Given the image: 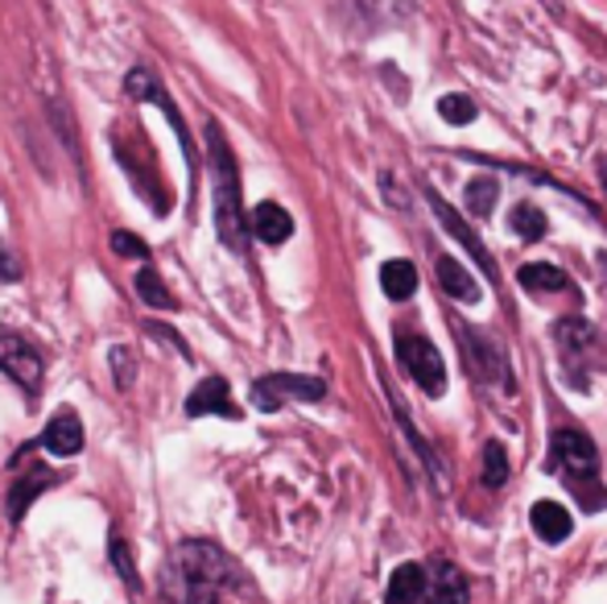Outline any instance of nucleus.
<instances>
[{"label": "nucleus", "instance_id": "9d476101", "mask_svg": "<svg viewBox=\"0 0 607 604\" xmlns=\"http://www.w3.org/2000/svg\"><path fill=\"white\" fill-rule=\"evenodd\" d=\"M202 414H223V418H240V410L232 406V394H228V382L223 377H207L190 389L187 398V418H202Z\"/></svg>", "mask_w": 607, "mask_h": 604}, {"label": "nucleus", "instance_id": "f3484780", "mask_svg": "<svg viewBox=\"0 0 607 604\" xmlns=\"http://www.w3.org/2000/svg\"><path fill=\"white\" fill-rule=\"evenodd\" d=\"M435 216H438L442 223H447V232H451V237H459V244H468L471 253H475V261L483 265V273H488V278H496V265H492V257H488V249L480 244V237H475V232H471L468 223L459 220V216H454V211H451L447 204H442V199H435Z\"/></svg>", "mask_w": 607, "mask_h": 604}, {"label": "nucleus", "instance_id": "f8f14e48", "mask_svg": "<svg viewBox=\"0 0 607 604\" xmlns=\"http://www.w3.org/2000/svg\"><path fill=\"white\" fill-rule=\"evenodd\" d=\"M426 589H430L426 567H421V563H401V567L389 575L385 604H418V601H426Z\"/></svg>", "mask_w": 607, "mask_h": 604}, {"label": "nucleus", "instance_id": "1a4fd4ad", "mask_svg": "<svg viewBox=\"0 0 607 604\" xmlns=\"http://www.w3.org/2000/svg\"><path fill=\"white\" fill-rule=\"evenodd\" d=\"M38 444L46 447L50 456H59V460L79 456V451H83V423H79V414L75 410H59L46 423V430H42V439H38Z\"/></svg>", "mask_w": 607, "mask_h": 604}, {"label": "nucleus", "instance_id": "423d86ee", "mask_svg": "<svg viewBox=\"0 0 607 604\" xmlns=\"http://www.w3.org/2000/svg\"><path fill=\"white\" fill-rule=\"evenodd\" d=\"M323 402L327 398V385L318 377H302V373H269L252 385V402L261 410H278L281 402Z\"/></svg>", "mask_w": 607, "mask_h": 604}, {"label": "nucleus", "instance_id": "cd10ccee", "mask_svg": "<svg viewBox=\"0 0 607 604\" xmlns=\"http://www.w3.org/2000/svg\"><path fill=\"white\" fill-rule=\"evenodd\" d=\"M21 278V265H17L13 253H4V244H0V282H17Z\"/></svg>", "mask_w": 607, "mask_h": 604}, {"label": "nucleus", "instance_id": "c85d7f7f", "mask_svg": "<svg viewBox=\"0 0 607 604\" xmlns=\"http://www.w3.org/2000/svg\"><path fill=\"white\" fill-rule=\"evenodd\" d=\"M599 261H604V265H607V257H599Z\"/></svg>", "mask_w": 607, "mask_h": 604}, {"label": "nucleus", "instance_id": "a878e982", "mask_svg": "<svg viewBox=\"0 0 607 604\" xmlns=\"http://www.w3.org/2000/svg\"><path fill=\"white\" fill-rule=\"evenodd\" d=\"M112 373H116V385L128 389V385L137 382V356L128 348H112Z\"/></svg>", "mask_w": 607, "mask_h": 604}, {"label": "nucleus", "instance_id": "20e7f679", "mask_svg": "<svg viewBox=\"0 0 607 604\" xmlns=\"http://www.w3.org/2000/svg\"><path fill=\"white\" fill-rule=\"evenodd\" d=\"M397 361L405 365V373L421 385V394H430L438 398L442 389H447V365H442V356L438 348L426 340V335H397Z\"/></svg>", "mask_w": 607, "mask_h": 604}, {"label": "nucleus", "instance_id": "7ed1b4c3", "mask_svg": "<svg viewBox=\"0 0 607 604\" xmlns=\"http://www.w3.org/2000/svg\"><path fill=\"white\" fill-rule=\"evenodd\" d=\"M125 92H128L133 100H149V104H157V108L166 112V121H170L174 137H178V145H182V154H187L190 178H195V166H199V149H195V142H190L187 121H182V112H178V104L170 100V92L161 87V80H157L154 71H145V66H137V71H133V75L125 80Z\"/></svg>", "mask_w": 607, "mask_h": 604}, {"label": "nucleus", "instance_id": "2eb2a0df", "mask_svg": "<svg viewBox=\"0 0 607 604\" xmlns=\"http://www.w3.org/2000/svg\"><path fill=\"white\" fill-rule=\"evenodd\" d=\"M438 287L447 290L454 302H480V282L454 257H438Z\"/></svg>", "mask_w": 607, "mask_h": 604}, {"label": "nucleus", "instance_id": "393cba45", "mask_svg": "<svg viewBox=\"0 0 607 604\" xmlns=\"http://www.w3.org/2000/svg\"><path fill=\"white\" fill-rule=\"evenodd\" d=\"M46 485H54V477H46V472H38V477H33L30 485H21V489H17V493H13V522H21V513L30 509V501H33L38 493H42Z\"/></svg>", "mask_w": 607, "mask_h": 604}, {"label": "nucleus", "instance_id": "9b49d317", "mask_svg": "<svg viewBox=\"0 0 607 604\" xmlns=\"http://www.w3.org/2000/svg\"><path fill=\"white\" fill-rule=\"evenodd\" d=\"M471 589L463 567L454 563H438L435 575H430V589H426V604H468Z\"/></svg>", "mask_w": 607, "mask_h": 604}, {"label": "nucleus", "instance_id": "aec40b11", "mask_svg": "<svg viewBox=\"0 0 607 604\" xmlns=\"http://www.w3.org/2000/svg\"><path fill=\"white\" fill-rule=\"evenodd\" d=\"M496 178H471L468 191H463V199H468V211H475V216H492V204H496Z\"/></svg>", "mask_w": 607, "mask_h": 604}, {"label": "nucleus", "instance_id": "ddd939ff", "mask_svg": "<svg viewBox=\"0 0 607 604\" xmlns=\"http://www.w3.org/2000/svg\"><path fill=\"white\" fill-rule=\"evenodd\" d=\"M249 228L265 244H285V240L294 237V220H290V211L281 204H257V211L249 216Z\"/></svg>", "mask_w": 607, "mask_h": 604}, {"label": "nucleus", "instance_id": "412c9836", "mask_svg": "<svg viewBox=\"0 0 607 604\" xmlns=\"http://www.w3.org/2000/svg\"><path fill=\"white\" fill-rule=\"evenodd\" d=\"M137 294L149 302V306H157V311H174V294L166 290V282H161L154 270L137 273Z\"/></svg>", "mask_w": 607, "mask_h": 604}, {"label": "nucleus", "instance_id": "0eeeda50", "mask_svg": "<svg viewBox=\"0 0 607 604\" xmlns=\"http://www.w3.org/2000/svg\"><path fill=\"white\" fill-rule=\"evenodd\" d=\"M459 344H463V356H468V373H475V377L488 385H504V389H513V382H509V361H504V352H500L488 335L459 332Z\"/></svg>", "mask_w": 607, "mask_h": 604}, {"label": "nucleus", "instance_id": "4468645a", "mask_svg": "<svg viewBox=\"0 0 607 604\" xmlns=\"http://www.w3.org/2000/svg\"><path fill=\"white\" fill-rule=\"evenodd\" d=\"M530 522H533V534L542 542H550V546H558L562 539H571V530H575L571 513H566L558 501H537L530 513Z\"/></svg>", "mask_w": 607, "mask_h": 604}, {"label": "nucleus", "instance_id": "39448f33", "mask_svg": "<svg viewBox=\"0 0 607 604\" xmlns=\"http://www.w3.org/2000/svg\"><path fill=\"white\" fill-rule=\"evenodd\" d=\"M554 468H558L575 489H583V485H592L595 472H599V451H595V444L583 430L562 427L554 430Z\"/></svg>", "mask_w": 607, "mask_h": 604}, {"label": "nucleus", "instance_id": "6e6552de", "mask_svg": "<svg viewBox=\"0 0 607 604\" xmlns=\"http://www.w3.org/2000/svg\"><path fill=\"white\" fill-rule=\"evenodd\" d=\"M0 373L13 377L17 385H25V389H38L42 385V356L21 335L0 332Z\"/></svg>", "mask_w": 607, "mask_h": 604}, {"label": "nucleus", "instance_id": "a211bd4d", "mask_svg": "<svg viewBox=\"0 0 607 604\" xmlns=\"http://www.w3.org/2000/svg\"><path fill=\"white\" fill-rule=\"evenodd\" d=\"M380 290L397 302L409 299V294L418 290V270H414L409 261H385V265H380Z\"/></svg>", "mask_w": 607, "mask_h": 604}, {"label": "nucleus", "instance_id": "5701e85b", "mask_svg": "<svg viewBox=\"0 0 607 604\" xmlns=\"http://www.w3.org/2000/svg\"><path fill=\"white\" fill-rule=\"evenodd\" d=\"M504 480H509V456H504L500 444H488L483 447V485H488V489H500Z\"/></svg>", "mask_w": 607, "mask_h": 604}, {"label": "nucleus", "instance_id": "bb28decb", "mask_svg": "<svg viewBox=\"0 0 607 604\" xmlns=\"http://www.w3.org/2000/svg\"><path fill=\"white\" fill-rule=\"evenodd\" d=\"M112 253L116 257H133V261H145L149 249H145V240H137L133 232H112Z\"/></svg>", "mask_w": 607, "mask_h": 604}, {"label": "nucleus", "instance_id": "f257e3e1", "mask_svg": "<svg viewBox=\"0 0 607 604\" xmlns=\"http://www.w3.org/2000/svg\"><path fill=\"white\" fill-rule=\"evenodd\" d=\"M236 580V563L216 542H182L166 572V596L170 604H219V592Z\"/></svg>", "mask_w": 607, "mask_h": 604}, {"label": "nucleus", "instance_id": "6ab92c4d", "mask_svg": "<svg viewBox=\"0 0 607 604\" xmlns=\"http://www.w3.org/2000/svg\"><path fill=\"white\" fill-rule=\"evenodd\" d=\"M509 223H513V232L521 240H542L545 237V211L537 204H516Z\"/></svg>", "mask_w": 607, "mask_h": 604}, {"label": "nucleus", "instance_id": "f03ea898", "mask_svg": "<svg viewBox=\"0 0 607 604\" xmlns=\"http://www.w3.org/2000/svg\"><path fill=\"white\" fill-rule=\"evenodd\" d=\"M207 158H211V170H216V232L232 253H244L249 220H244V207H240V170H236L232 145L223 142L216 121L207 125Z\"/></svg>", "mask_w": 607, "mask_h": 604}, {"label": "nucleus", "instance_id": "4be33fe9", "mask_svg": "<svg viewBox=\"0 0 607 604\" xmlns=\"http://www.w3.org/2000/svg\"><path fill=\"white\" fill-rule=\"evenodd\" d=\"M108 555H112V563H116V575L128 584V592H140V575H137V567H133V551H128V542L121 539V534H112L108 539Z\"/></svg>", "mask_w": 607, "mask_h": 604}, {"label": "nucleus", "instance_id": "b1692460", "mask_svg": "<svg viewBox=\"0 0 607 604\" xmlns=\"http://www.w3.org/2000/svg\"><path fill=\"white\" fill-rule=\"evenodd\" d=\"M475 104H471L468 96H442L438 100V116H442V121H447V125H471V121H475Z\"/></svg>", "mask_w": 607, "mask_h": 604}, {"label": "nucleus", "instance_id": "dca6fc26", "mask_svg": "<svg viewBox=\"0 0 607 604\" xmlns=\"http://www.w3.org/2000/svg\"><path fill=\"white\" fill-rule=\"evenodd\" d=\"M516 282L530 290V294H558V290L571 287V278H566V270H558V265H550V261H530V265H521V273H516Z\"/></svg>", "mask_w": 607, "mask_h": 604}]
</instances>
